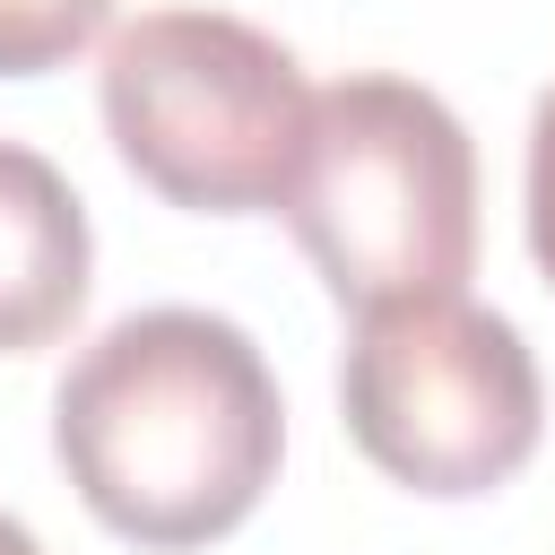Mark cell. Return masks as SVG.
<instances>
[{
	"instance_id": "cell-7",
	"label": "cell",
	"mask_w": 555,
	"mask_h": 555,
	"mask_svg": "<svg viewBox=\"0 0 555 555\" xmlns=\"http://www.w3.org/2000/svg\"><path fill=\"white\" fill-rule=\"evenodd\" d=\"M529 260L555 286V87L538 95V121H529Z\"/></svg>"
},
{
	"instance_id": "cell-5",
	"label": "cell",
	"mask_w": 555,
	"mask_h": 555,
	"mask_svg": "<svg viewBox=\"0 0 555 555\" xmlns=\"http://www.w3.org/2000/svg\"><path fill=\"white\" fill-rule=\"evenodd\" d=\"M95 234L69 173L17 139H0V356L52 347L87 312Z\"/></svg>"
},
{
	"instance_id": "cell-8",
	"label": "cell",
	"mask_w": 555,
	"mask_h": 555,
	"mask_svg": "<svg viewBox=\"0 0 555 555\" xmlns=\"http://www.w3.org/2000/svg\"><path fill=\"white\" fill-rule=\"evenodd\" d=\"M0 555H43V538H35L26 520H9V512H0Z\"/></svg>"
},
{
	"instance_id": "cell-2",
	"label": "cell",
	"mask_w": 555,
	"mask_h": 555,
	"mask_svg": "<svg viewBox=\"0 0 555 555\" xmlns=\"http://www.w3.org/2000/svg\"><path fill=\"white\" fill-rule=\"evenodd\" d=\"M286 225L347 312L442 295L477 260V147L460 113L390 69H356L312 95Z\"/></svg>"
},
{
	"instance_id": "cell-3",
	"label": "cell",
	"mask_w": 555,
	"mask_h": 555,
	"mask_svg": "<svg viewBox=\"0 0 555 555\" xmlns=\"http://www.w3.org/2000/svg\"><path fill=\"white\" fill-rule=\"evenodd\" d=\"M113 156L173 208L199 217H251L278 208L304 130L312 87L304 61L225 9H147L104 43L95 69Z\"/></svg>"
},
{
	"instance_id": "cell-4",
	"label": "cell",
	"mask_w": 555,
	"mask_h": 555,
	"mask_svg": "<svg viewBox=\"0 0 555 555\" xmlns=\"http://www.w3.org/2000/svg\"><path fill=\"white\" fill-rule=\"evenodd\" d=\"M338 408L356 451L434 503L512 486L546 434V382L529 338L460 286L356 312Z\"/></svg>"
},
{
	"instance_id": "cell-1",
	"label": "cell",
	"mask_w": 555,
	"mask_h": 555,
	"mask_svg": "<svg viewBox=\"0 0 555 555\" xmlns=\"http://www.w3.org/2000/svg\"><path fill=\"white\" fill-rule=\"evenodd\" d=\"M52 451L113 538L182 555L260 512L286 451V399L251 330L199 304H147L61 373Z\"/></svg>"
},
{
	"instance_id": "cell-6",
	"label": "cell",
	"mask_w": 555,
	"mask_h": 555,
	"mask_svg": "<svg viewBox=\"0 0 555 555\" xmlns=\"http://www.w3.org/2000/svg\"><path fill=\"white\" fill-rule=\"evenodd\" d=\"M113 0H0V78H43L104 35Z\"/></svg>"
}]
</instances>
